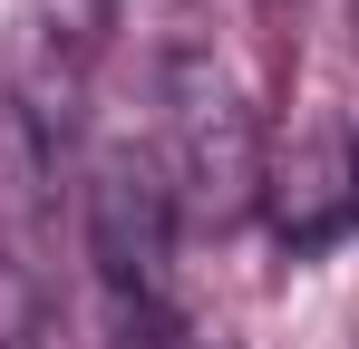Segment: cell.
Returning a JSON list of instances; mask_svg holds the SVG:
<instances>
[{
    "label": "cell",
    "mask_w": 359,
    "mask_h": 349,
    "mask_svg": "<svg viewBox=\"0 0 359 349\" xmlns=\"http://www.w3.org/2000/svg\"><path fill=\"white\" fill-rule=\"evenodd\" d=\"M136 349H184V340H175V330H146V340H136Z\"/></svg>",
    "instance_id": "3"
},
{
    "label": "cell",
    "mask_w": 359,
    "mask_h": 349,
    "mask_svg": "<svg viewBox=\"0 0 359 349\" xmlns=\"http://www.w3.org/2000/svg\"><path fill=\"white\" fill-rule=\"evenodd\" d=\"M88 252L126 310L156 330L165 320V252H175V194H165V165L146 156H107L97 184H88Z\"/></svg>",
    "instance_id": "2"
},
{
    "label": "cell",
    "mask_w": 359,
    "mask_h": 349,
    "mask_svg": "<svg viewBox=\"0 0 359 349\" xmlns=\"http://www.w3.org/2000/svg\"><path fill=\"white\" fill-rule=\"evenodd\" d=\"M252 174H262V156H252L243 88L204 49H175L165 58V194L224 224L252 204Z\"/></svg>",
    "instance_id": "1"
}]
</instances>
